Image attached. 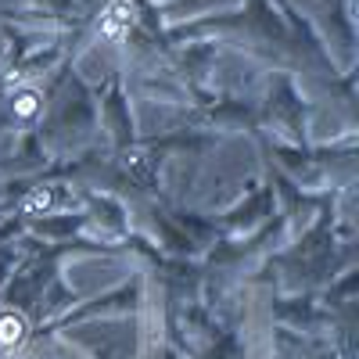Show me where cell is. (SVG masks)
Here are the masks:
<instances>
[{
  "instance_id": "3",
  "label": "cell",
  "mask_w": 359,
  "mask_h": 359,
  "mask_svg": "<svg viewBox=\"0 0 359 359\" xmlns=\"http://www.w3.org/2000/svg\"><path fill=\"white\" fill-rule=\"evenodd\" d=\"M11 104H15V115H18V118H33L36 108H40V94H36L33 86H25V90H18V94H15Z\"/></svg>"
},
{
  "instance_id": "2",
  "label": "cell",
  "mask_w": 359,
  "mask_h": 359,
  "mask_svg": "<svg viewBox=\"0 0 359 359\" xmlns=\"http://www.w3.org/2000/svg\"><path fill=\"white\" fill-rule=\"evenodd\" d=\"M25 338V320L22 316H15V313H8L4 320H0V345H18Z\"/></svg>"
},
{
  "instance_id": "1",
  "label": "cell",
  "mask_w": 359,
  "mask_h": 359,
  "mask_svg": "<svg viewBox=\"0 0 359 359\" xmlns=\"http://www.w3.org/2000/svg\"><path fill=\"white\" fill-rule=\"evenodd\" d=\"M137 22V4L133 0H111L97 22V36L101 40H123L130 33V25Z\"/></svg>"
}]
</instances>
